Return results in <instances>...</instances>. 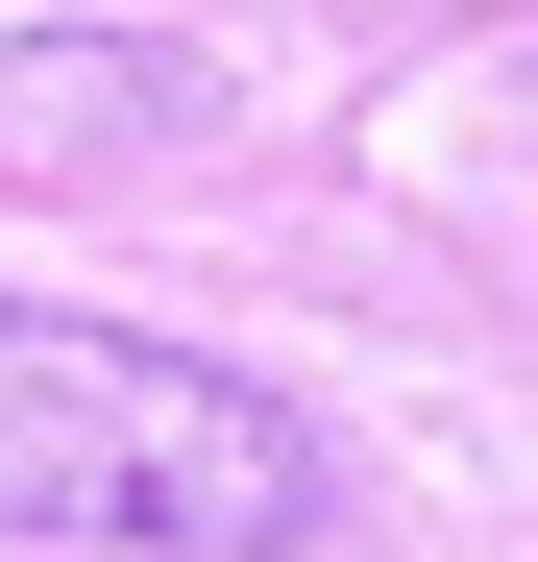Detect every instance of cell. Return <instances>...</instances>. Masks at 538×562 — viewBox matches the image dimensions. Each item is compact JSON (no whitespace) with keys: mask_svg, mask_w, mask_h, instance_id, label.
Wrapping results in <instances>:
<instances>
[{"mask_svg":"<svg viewBox=\"0 0 538 562\" xmlns=\"http://www.w3.org/2000/svg\"><path fill=\"white\" fill-rule=\"evenodd\" d=\"M0 538H74V562H294L318 538V416L245 392V367H197V342L0 294Z\"/></svg>","mask_w":538,"mask_h":562,"instance_id":"obj_1","label":"cell"},{"mask_svg":"<svg viewBox=\"0 0 538 562\" xmlns=\"http://www.w3.org/2000/svg\"><path fill=\"white\" fill-rule=\"evenodd\" d=\"M0 147H25V171L197 147V49H0Z\"/></svg>","mask_w":538,"mask_h":562,"instance_id":"obj_2","label":"cell"}]
</instances>
